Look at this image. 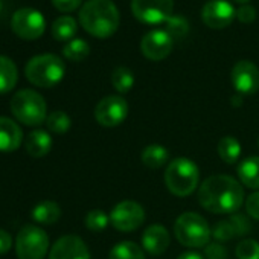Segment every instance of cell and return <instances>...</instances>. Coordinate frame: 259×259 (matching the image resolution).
Returning a JSON list of instances; mask_svg holds the SVG:
<instances>
[{
    "instance_id": "obj_28",
    "label": "cell",
    "mask_w": 259,
    "mask_h": 259,
    "mask_svg": "<svg viewBox=\"0 0 259 259\" xmlns=\"http://www.w3.org/2000/svg\"><path fill=\"white\" fill-rule=\"evenodd\" d=\"M70 125H72V119L69 117L67 113L61 111V110L52 111L46 119L48 130L55 135H64L66 132L70 130Z\"/></svg>"
},
{
    "instance_id": "obj_6",
    "label": "cell",
    "mask_w": 259,
    "mask_h": 259,
    "mask_svg": "<svg viewBox=\"0 0 259 259\" xmlns=\"http://www.w3.org/2000/svg\"><path fill=\"white\" fill-rule=\"evenodd\" d=\"M174 236L185 247L201 248L209 244L212 230L200 213L185 212L174 223Z\"/></svg>"
},
{
    "instance_id": "obj_37",
    "label": "cell",
    "mask_w": 259,
    "mask_h": 259,
    "mask_svg": "<svg viewBox=\"0 0 259 259\" xmlns=\"http://www.w3.org/2000/svg\"><path fill=\"white\" fill-rule=\"evenodd\" d=\"M82 0H52L54 7L61 13H72L79 8Z\"/></svg>"
},
{
    "instance_id": "obj_36",
    "label": "cell",
    "mask_w": 259,
    "mask_h": 259,
    "mask_svg": "<svg viewBox=\"0 0 259 259\" xmlns=\"http://www.w3.org/2000/svg\"><path fill=\"white\" fill-rule=\"evenodd\" d=\"M236 19L241 23H253L256 19V10L251 5H242L239 10H236Z\"/></svg>"
},
{
    "instance_id": "obj_20",
    "label": "cell",
    "mask_w": 259,
    "mask_h": 259,
    "mask_svg": "<svg viewBox=\"0 0 259 259\" xmlns=\"http://www.w3.org/2000/svg\"><path fill=\"white\" fill-rule=\"evenodd\" d=\"M19 81V70L16 63L5 57L0 55V95H5L11 92Z\"/></svg>"
},
{
    "instance_id": "obj_30",
    "label": "cell",
    "mask_w": 259,
    "mask_h": 259,
    "mask_svg": "<svg viewBox=\"0 0 259 259\" xmlns=\"http://www.w3.org/2000/svg\"><path fill=\"white\" fill-rule=\"evenodd\" d=\"M110 224V215L102 209H93L85 215V227L92 232H102Z\"/></svg>"
},
{
    "instance_id": "obj_19",
    "label": "cell",
    "mask_w": 259,
    "mask_h": 259,
    "mask_svg": "<svg viewBox=\"0 0 259 259\" xmlns=\"http://www.w3.org/2000/svg\"><path fill=\"white\" fill-rule=\"evenodd\" d=\"M238 177L245 188L259 191V157L251 156L244 159L238 166Z\"/></svg>"
},
{
    "instance_id": "obj_40",
    "label": "cell",
    "mask_w": 259,
    "mask_h": 259,
    "mask_svg": "<svg viewBox=\"0 0 259 259\" xmlns=\"http://www.w3.org/2000/svg\"><path fill=\"white\" fill-rule=\"evenodd\" d=\"M232 105L233 107H239V105H242V98L241 96H232Z\"/></svg>"
},
{
    "instance_id": "obj_22",
    "label": "cell",
    "mask_w": 259,
    "mask_h": 259,
    "mask_svg": "<svg viewBox=\"0 0 259 259\" xmlns=\"http://www.w3.org/2000/svg\"><path fill=\"white\" fill-rule=\"evenodd\" d=\"M169 160V151L159 144H153L145 147L142 151V163L150 169H159L165 166Z\"/></svg>"
},
{
    "instance_id": "obj_26",
    "label": "cell",
    "mask_w": 259,
    "mask_h": 259,
    "mask_svg": "<svg viewBox=\"0 0 259 259\" xmlns=\"http://www.w3.org/2000/svg\"><path fill=\"white\" fill-rule=\"evenodd\" d=\"M111 84L119 93H128L135 85V75L128 67H116L111 73Z\"/></svg>"
},
{
    "instance_id": "obj_8",
    "label": "cell",
    "mask_w": 259,
    "mask_h": 259,
    "mask_svg": "<svg viewBox=\"0 0 259 259\" xmlns=\"http://www.w3.org/2000/svg\"><path fill=\"white\" fill-rule=\"evenodd\" d=\"M145 221V209L142 204L125 200L117 203L110 212V224L119 232H133Z\"/></svg>"
},
{
    "instance_id": "obj_35",
    "label": "cell",
    "mask_w": 259,
    "mask_h": 259,
    "mask_svg": "<svg viewBox=\"0 0 259 259\" xmlns=\"http://www.w3.org/2000/svg\"><path fill=\"white\" fill-rule=\"evenodd\" d=\"M245 210L253 220L259 221V191L250 194L245 198Z\"/></svg>"
},
{
    "instance_id": "obj_1",
    "label": "cell",
    "mask_w": 259,
    "mask_h": 259,
    "mask_svg": "<svg viewBox=\"0 0 259 259\" xmlns=\"http://www.w3.org/2000/svg\"><path fill=\"white\" fill-rule=\"evenodd\" d=\"M198 203L210 213H235L244 203L242 185L230 176H210L198 188Z\"/></svg>"
},
{
    "instance_id": "obj_13",
    "label": "cell",
    "mask_w": 259,
    "mask_h": 259,
    "mask_svg": "<svg viewBox=\"0 0 259 259\" xmlns=\"http://www.w3.org/2000/svg\"><path fill=\"white\" fill-rule=\"evenodd\" d=\"M235 17H236V11L227 0H209L201 10L203 23L210 29L227 28Z\"/></svg>"
},
{
    "instance_id": "obj_21",
    "label": "cell",
    "mask_w": 259,
    "mask_h": 259,
    "mask_svg": "<svg viewBox=\"0 0 259 259\" xmlns=\"http://www.w3.org/2000/svg\"><path fill=\"white\" fill-rule=\"evenodd\" d=\"M31 217L38 224L51 226V224H55L60 220L61 209H60V204L55 203V201H41L32 209Z\"/></svg>"
},
{
    "instance_id": "obj_38",
    "label": "cell",
    "mask_w": 259,
    "mask_h": 259,
    "mask_svg": "<svg viewBox=\"0 0 259 259\" xmlns=\"http://www.w3.org/2000/svg\"><path fill=\"white\" fill-rule=\"evenodd\" d=\"M11 247H13V238H11V235L7 230L0 229V254H5L7 251H10Z\"/></svg>"
},
{
    "instance_id": "obj_7",
    "label": "cell",
    "mask_w": 259,
    "mask_h": 259,
    "mask_svg": "<svg viewBox=\"0 0 259 259\" xmlns=\"http://www.w3.org/2000/svg\"><path fill=\"white\" fill-rule=\"evenodd\" d=\"M49 250L48 233L34 224L20 229L16 238V253L19 259H45Z\"/></svg>"
},
{
    "instance_id": "obj_16",
    "label": "cell",
    "mask_w": 259,
    "mask_h": 259,
    "mask_svg": "<svg viewBox=\"0 0 259 259\" xmlns=\"http://www.w3.org/2000/svg\"><path fill=\"white\" fill-rule=\"evenodd\" d=\"M169 242H171V235L166 230V227L160 224L150 226L142 235V248L153 256L165 253L166 248L169 247Z\"/></svg>"
},
{
    "instance_id": "obj_3",
    "label": "cell",
    "mask_w": 259,
    "mask_h": 259,
    "mask_svg": "<svg viewBox=\"0 0 259 259\" xmlns=\"http://www.w3.org/2000/svg\"><path fill=\"white\" fill-rule=\"evenodd\" d=\"M200 182L198 166L188 157L172 159L165 171V185L176 197L191 195Z\"/></svg>"
},
{
    "instance_id": "obj_43",
    "label": "cell",
    "mask_w": 259,
    "mask_h": 259,
    "mask_svg": "<svg viewBox=\"0 0 259 259\" xmlns=\"http://www.w3.org/2000/svg\"><path fill=\"white\" fill-rule=\"evenodd\" d=\"M257 147H259V139H257Z\"/></svg>"
},
{
    "instance_id": "obj_4",
    "label": "cell",
    "mask_w": 259,
    "mask_h": 259,
    "mask_svg": "<svg viewBox=\"0 0 259 259\" xmlns=\"http://www.w3.org/2000/svg\"><path fill=\"white\" fill-rule=\"evenodd\" d=\"M66 73L63 60L54 54H41L31 58L25 67L28 81L41 89H51L57 85Z\"/></svg>"
},
{
    "instance_id": "obj_24",
    "label": "cell",
    "mask_w": 259,
    "mask_h": 259,
    "mask_svg": "<svg viewBox=\"0 0 259 259\" xmlns=\"http://www.w3.org/2000/svg\"><path fill=\"white\" fill-rule=\"evenodd\" d=\"M218 156L227 165H233L241 157V144L233 136H224L218 142Z\"/></svg>"
},
{
    "instance_id": "obj_42",
    "label": "cell",
    "mask_w": 259,
    "mask_h": 259,
    "mask_svg": "<svg viewBox=\"0 0 259 259\" xmlns=\"http://www.w3.org/2000/svg\"><path fill=\"white\" fill-rule=\"evenodd\" d=\"M2 10H4V2L0 0V13H2Z\"/></svg>"
},
{
    "instance_id": "obj_27",
    "label": "cell",
    "mask_w": 259,
    "mask_h": 259,
    "mask_svg": "<svg viewBox=\"0 0 259 259\" xmlns=\"http://www.w3.org/2000/svg\"><path fill=\"white\" fill-rule=\"evenodd\" d=\"M89 54H90V46L82 38L70 40L63 48V55L70 61H82L89 57Z\"/></svg>"
},
{
    "instance_id": "obj_33",
    "label": "cell",
    "mask_w": 259,
    "mask_h": 259,
    "mask_svg": "<svg viewBox=\"0 0 259 259\" xmlns=\"http://www.w3.org/2000/svg\"><path fill=\"white\" fill-rule=\"evenodd\" d=\"M229 220H230V223H232V226L235 229L236 238L238 236H244V235H247L251 230V223H250V220L245 215L233 213Z\"/></svg>"
},
{
    "instance_id": "obj_5",
    "label": "cell",
    "mask_w": 259,
    "mask_h": 259,
    "mask_svg": "<svg viewBox=\"0 0 259 259\" xmlns=\"http://www.w3.org/2000/svg\"><path fill=\"white\" fill-rule=\"evenodd\" d=\"M11 111L19 122L28 126H38L48 119L46 101L32 89H22L13 96Z\"/></svg>"
},
{
    "instance_id": "obj_31",
    "label": "cell",
    "mask_w": 259,
    "mask_h": 259,
    "mask_svg": "<svg viewBox=\"0 0 259 259\" xmlns=\"http://www.w3.org/2000/svg\"><path fill=\"white\" fill-rule=\"evenodd\" d=\"M235 254L238 259H259V242L254 239H244L236 245Z\"/></svg>"
},
{
    "instance_id": "obj_25",
    "label": "cell",
    "mask_w": 259,
    "mask_h": 259,
    "mask_svg": "<svg viewBox=\"0 0 259 259\" xmlns=\"http://www.w3.org/2000/svg\"><path fill=\"white\" fill-rule=\"evenodd\" d=\"M76 31H78V25L75 19L69 16L58 17L52 25V35L58 41H70L75 37Z\"/></svg>"
},
{
    "instance_id": "obj_18",
    "label": "cell",
    "mask_w": 259,
    "mask_h": 259,
    "mask_svg": "<svg viewBox=\"0 0 259 259\" xmlns=\"http://www.w3.org/2000/svg\"><path fill=\"white\" fill-rule=\"evenodd\" d=\"M52 144L54 141L48 132H45V130H34L26 138V151L29 156L40 159L49 154V151L52 150Z\"/></svg>"
},
{
    "instance_id": "obj_14",
    "label": "cell",
    "mask_w": 259,
    "mask_h": 259,
    "mask_svg": "<svg viewBox=\"0 0 259 259\" xmlns=\"http://www.w3.org/2000/svg\"><path fill=\"white\" fill-rule=\"evenodd\" d=\"M230 78L239 95H254L259 90V69L251 61H238L232 69Z\"/></svg>"
},
{
    "instance_id": "obj_2",
    "label": "cell",
    "mask_w": 259,
    "mask_h": 259,
    "mask_svg": "<svg viewBox=\"0 0 259 259\" xmlns=\"http://www.w3.org/2000/svg\"><path fill=\"white\" fill-rule=\"evenodd\" d=\"M79 22L90 35L108 38L117 31L120 16L111 0H89L79 11Z\"/></svg>"
},
{
    "instance_id": "obj_10",
    "label": "cell",
    "mask_w": 259,
    "mask_h": 259,
    "mask_svg": "<svg viewBox=\"0 0 259 259\" xmlns=\"http://www.w3.org/2000/svg\"><path fill=\"white\" fill-rule=\"evenodd\" d=\"M174 0H132L133 16L147 25H159L172 16Z\"/></svg>"
},
{
    "instance_id": "obj_29",
    "label": "cell",
    "mask_w": 259,
    "mask_h": 259,
    "mask_svg": "<svg viewBox=\"0 0 259 259\" xmlns=\"http://www.w3.org/2000/svg\"><path fill=\"white\" fill-rule=\"evenodd\" d=\"M165 23V31L171 35L172 40H182L189 32V23L182 16H171Z\"/></svg>"
},
{
    "instance_id": "obj_17",
    "label": "cell",
    "mask_w": 259,
    "mask_h": 259,
    "mask_svg": "<svg viewBox=\"0 0 259 259\" xmlns=\"http://www.w3.org/2000/svg\"><path fill=\"white\" fill-rule=\"evenodd\" d=\"M23 141L20 125L5 116H0V153L16 151Z\"/></svg>"
},
{
    "instance_id": "obj_39",
    "label": "cell",
    "mask_w": 259,
    "mask_h": 259,
    "mask_svg": "<svg viewBox=\"0 0 259 259\" xmlns=\"http://www.w3.org/2000/svg\"><path fill=\"white\" fill-rule=\"evenodd\" d=\"M177 259H204V256L197 251H185Z\"/></svg>"
},
{
    "instance_id": "obj_34",
    "label": "cell",
    "mask_w": 259,
    "mask_h": 259,
    "mask_svg": "<svg viewBox=\"0 0 259 259\" xmlns=\"http://www.w3.org/2000/svg\"><path fill=\"white\" fill-rule=\"evenodd\" d=\"M227 248L220 242H209L204 248V259H227Z\"/></svg>"
},
{
    "instance_id": "obj_32",
    "label": "cell",
    "mask_w": 259,
    "mask_h": 259,
    "mask_svg": "<svg viewBox=\"0 0 259 259\" xmlns=\"http://www.w3.org/2000/svg\"><path fill=\"white\" fill-rule=\"evenodd\" d=\"M212 236L217 239V242H224V241H230L233 238H236L235 229L230 223V220H223L220 223L215 224L213 230H212Z\"/></svg>"
},
{
    "instance_id": "obj_15",
    "label": "cell",
    "mask_w": 259,
    "mask_h": 259,
    "mask_svg": "<svg viewBox=\"0 0 259 259\" xmlns=\"http://www.w3.org/2000/svg\"><path fill=\"white\" fill-rule=\"evenodd\" d=\"M49 259H90V251L79 236L64 235L51 247Z\"/></svg>"
},
{
    "instance_id": "obj_11",
    "label": "cell",
    "mask_w": 259,
    "mask_h": 259,
    "mask_svg": "<svg viewBox=\"0 0 259 259\" xmlns=\"http://www.w3.org/2000/svg\"><path fill=\"white\" fill-rule=\"evenodd\" d=\"M128 116V104L122 96H105L95 107V119L101 126L113 128L120 125Z\"/></svg>"
},
{
    "instance_id": "obj_41",
    "label": "cell",
    "mask_w": 259,
    "mask_h": 259,
    "mask_svg": "<svg viewBox=\"0 0 259 259\" xmlns=\"http://www.w3.org/2000/svg\"><path fill=\"white\" fill-rule=\"evenodd\" d=\"M233 2H236V4H241V5H247L250 0H233Z\"/></svg>"
},
{
    "instance_id": "obj_23",
    "label": "cell",
    "mask_w": 259,
    "mask_h": 259,
    "mask_svg": "<svg viewBox=\"0 0 259 259\" xmlns=\"http://www.w3.org/2000/svg\"><path fill=\"white\" fill-rule=\"evenodd\" d=\"M108 259H145V250L133 241H120L113 245Z\"/></svg>"
},
{
    "instance_id": "obj_12",
    "label": "cell",
    "mask_w": 259,
    "mask_h": 259,
    "mask_svg": "<svg viewBox=\"0 0 259 259\" xmlns=\"http://www.w3.org/2000/svg\"><path fill=\"white\" fill-rule=\"evenodd\" d=\"M172 46L174 40L165 29H154L144 35L141 51L145 58L151 61H160L165 60L172 52Z\"/></svg>"
},
{
    "instance_id": "obj_9",
    "label": "cell",
    "mask_w": 259,
    "mask_h": 259,
    "mask_svg": "<svg viewBox=\"0 0 259 259\" xmlns=\"http://www.w3.org/2000/svg\"><path fill=\"white\" fill-rule=\"evenodd\" d=\"M13 32L23 40H37L45 34L46 20L43 14L32 8H22L13 14Z\"/></svg>"
}]
</instances>
